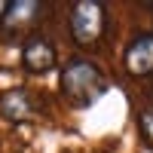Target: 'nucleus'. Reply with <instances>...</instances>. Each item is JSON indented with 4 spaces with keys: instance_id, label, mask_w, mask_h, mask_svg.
Returning a JSON list of instances; mask_svg holds the SVG:
<instances>
[{
    "instance_id": "4",
    "label": "nucleus",
    "mask_w": 153,
    "mask_h": 153,
    "mask_svg": "<svg viewBox=\"0 0 153 153\" xmlns=\"http://www.w3.org/2000/svg\"><path fill=\"white\" fill-rule=\"evenodd\" d=\"M22 61H25V68H28L31 74H46V71H52L55 68V46L46 40V37H34V40L25 43L22 49Z\"/></svg>"
},
{
    "instance_id": "6",
    "label": "nucleus",
    "mask_w": 153,
    "mask_h": 153,
    "mask_svg": "<svg viewBox=\"0 0 153 153\" xmlns=\"http://www.w3.org/2000/svg\"><path fill=\"white\" fill-rule=\"evenodd\" d=\"M34 113V101L28 95V89H6L0 95V117L9 123H25Z\"/></svg>"
},
{
    "instance_id": "3",
    "label": "nucleus",
    "mask_w": 153,
    "mask_h": 153,
    "mask_svg": "<svg viewBox=\"0 0 153 153\" xmlns=\"http://www.w3.org/2000/svg\"><path fill=\"white\" fill-rule=\"evenodd\" d=\"M40 19V3L37 0H12L6 16L0 19V34L3 40H19L22 34L34 28V22Z\"/></svg>"
},
{
    "instance_id": "5",
    "label": "nucleus",
    "mask_w": 153,
    "mask_h": 153,
    "mask_svg": "<svg viewBox=\"0 0 153 153\" xmlns=\"http://www.w3.org/2000/svg\"><path fill=\"white\" fill-rule=\"evenodd\" d=\"M126 68L135 76L153 74V34H141L132 40V46L126 49Z\"/></svg>"
},
{
    "instance_id": "7",
    "label": "nucleus",
    "mask_w": 153,
    "mask_h": 153,
    "mask_svg": "<svg viewBox=\"0 0 153 153\" xmlns=\"http://www.w3.org/2000/svg\"><path fill=\"white\" fill-rule=\"evenodd\" d=\"M138 126H141V135H144V141L153 147V107L141 110V117H138Z\"/></svg>"
},
{
    "instance_id": "1",
    "label": "nucleus",
    "mask_w": 153,
    "mask_h": 153,
    "mask_svg": "<svg viewBox=\"0 0 153 153\" xmlns=\"http://www.w3.org/2000/svg\"><path fill=\"white\" fill-rule=\"evenodd\" d=\"M110 89L104 71L89 58H74L61 71V95L68 98L71 107H92L95 101Z\"/></svg>"
},
{
    "instance_id": "8",
    "label": "nucleus",
    "mask_w": 153,
    "mask_h": 153,
    "mask_svg": "<svg viewBox=\"0 0 153 153\" xmlns=\"http://www.w3.org/2000/svg\"><path fill=\"white\" fill-rule=\"evenodd\" d=\"M9 3H12V0H0V19L6 16V9H9Z\"/></svg>"
},
{
    "instance_id": "2",
    "label": "nucleus",
    "mask_w": 153,
    "mask_h": 153,
    "mask_svg": "<svg viewBox=\"0 0 153 153\" xmlns=\"http://www.w3.org/2000/svg\"><path fill=\"white\" fill-rule=\"evenodd\" d=\"M104 22H107V12L101 3L95 0H80L74 9H71V34L80 46L95 43L101 34H104Z\"/></svg>"
}]
</instances>
